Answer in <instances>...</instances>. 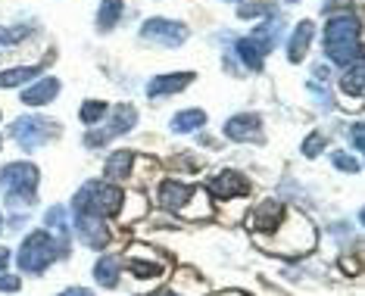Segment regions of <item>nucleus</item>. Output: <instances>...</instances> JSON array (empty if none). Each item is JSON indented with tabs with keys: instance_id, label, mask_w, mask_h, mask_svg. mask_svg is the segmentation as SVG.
Segmentation results:
<instances>
[{
	"instance_id": "obj_1",
	"label": "nucleus",
	"mask_w": 365,
	"mask_h": 296,
	"mask_svg": "<svg viewBox=\"0 0 365 296\" xmlns=\"http://www.w3.org/2000/svg\"><path fill=\"white\" fill-rule=\"evenodd\" d=\"M325 53L331 63L346 65V69L362 60V38L356 16H331V22L325 26Z\"/></svg>"
},
{
	"instance_id": "obj_29",
	"label": "nucleus",
	"mask_w": 365,
	"mask_h": 296,
	"mask_svg": "<svg viewBox=\"0 0 365 296\" xmlns=\"http://www.w3.org/2000/svg\"><path fill=\"white\" fill-rule=\"evenodd\" d=\"M331 162H334L340 171H346V175H359V171H362V166L353 159L350 153H334V156H331Z\"/></svg>"
},
{
	"instance_id": "obj_19",
	"label": "nucleus",
	"mask_w": 365,
	"mask_h": 296,
	"mask_svg": "<svg viewBox=\"0 0 365 296\" xmlns=\"http://www.w3.org/2000/svg\"><path fill=\"white\" fill-rule=\"evenodd\" d=\"M125 10V0H101V10H97V31H113L115 22L122 19Z\"/></svg>"
},
{
	"instance_id": "obj_35",
	"label": "nucleus",
	"mask_w": 365,
	"mask_h": 296,
	"mask_svg": "<svg viewBox=\"0 0 365 296\" xmlns=\"http://www.w3.org/2000/svg\"><path fill=\"white\" fill-rule=\"evenodd\" d=\"M60 296H94L88 290V287H69V290H63Z\"/></svg>"
},
{
	"instance_id": "obj_17",
	"label": "nucleus",
	"mask_w": 365,
	"mask_h": 296,
	"mask_svg": "<svg viewBox=\"0 0 365 296\" xmlns=\"http://www.w3.org/2000/svg\"><path fill=\"white\" fill-rule=\"evenodd\" d=\"M44 225H47V231L60 234V250H63V253L69 250V216H66V209H63V206H53V209H47V216H44Z\"/></svg>"
},
{
	"instance_id": "obj_40",
	"label": "nucleus",
	"mask_w": 365,
	"mask_h": 296,
	"mask_svg": "<svg viewBox=\"0 0 365 296\" xmlns=\"http://www.w3.org/2000/svg\"><path fill=\"white\" fill-rule=\"evenodd\" d=\"M290 4H294V0H290Z\"/></svg>"
},
{
	"instance_id": "obj_24",
	"label": "nucleus",
	"mask_w": 365,
	"mask_h": 296,
	"mask_svg": "<svg viewBox=\"0 0 365 296\" xmlns=\"http://www.w3.org/2000/svg\"><path fill=\"white\" fill-rule=\"evenodd\" d=\"M235 51H237V56H240V63H244L250 72H259V69H262V53H259V47H256L250 38H240Z\"/></svg>"
},
{
	"instance_id": "obj_4",
	"label": "nucleus",
	"mask_w": 365,
	"mask_h": 296,
	"mask_svg": "<svg viewBox=\"0 0 365 296\" xmlns=\"http://www.w3.org/2000/svg\"><path fill=\"white\" fill-rule=\"evenodd\" d=\"M10 134L22 150H38V147H44L51 137H56V125L44 116H22L10 125Z\"/></svg>"
},
{
	"instance_id": "obj_10",
	"label": "nucleus",
	"mask_w": 365,
	"mask_h": 296,
	"mask_svg": "<svg viewBox=\"0 0 365 296\" xmlns=\"http://www.w3.org/2000/svg\"><path fill=\"white\" fill-rule=\"evenodd\" d=\"M72 228L78 231V240L88 246V250H103L110 243V231L101 218H91V216H76Z\"/></svg>"
},
{
	"instance_id": "obj_15",
	"label": "nucleus",
	"mask_w": 365,
	"mask_h": 296,
	"mask_svg": "<svg viewBox=\"0 0 365 296\" xmlns=\"http://www.w3.org/2000/svg\"><path fill=\"white\" fill-rule=\"evenodd\" d=\"M56 94H60V81L56 78H41L38 85L22 90V103L26 106H44V103H51Z\"/></svg>"
},
{
	"instance_id": "obj_37",
	"label": "nucleus",
	"mask_w": 365,
	"mask_h": 296,
	"mask_svg": "<svg viewBox=\"0 0 365 296\" xmlns=\"http://www.w3.org/2000/svg\"><path fill=\"white\" fill-rule=\"evenodd\" d=\"M6 262H10V250H0V275H6Z\"/></svg>"
},
{
	"instance_id": "obj_12",
	"label": "nucleus",
	"mask_w": 365,
	"mask_h": 296,
	"mask_svg": "<svg viewBox=\"0 0 365 296\" xmlns=\"http://www.w3.org/2000/svg\"><path fill=\"white\" fill-rule=\"evenodd\" d=\"M281 218H284V206H281L278 200H265L250 212L247 225H250L253 231H275L281 225Z\"/></svg>"
},
{
	"instance_id": "obj_7",
	"label": "nucleus",
	"mask_w": 365,
	"mask_h": 296,
	"mask_svg": "<svg viewBox=\"0 0 365 296\" xmlns=\"http://www.w3.org/2000/svg\"><path fill=\"white\" fill-rule=\"evenodd\" d=\"M160 206L163 209H169V212H175V216H185L187 206L194 203V196L197 191L194 187H187V184H181V181H163L160 184Z\"/></svg>"
},
{
	"instance_id": "obj_32",
	"label": "nucleus",
	"mask_w": 365,
	"mask_h": 296,
	"mask_svg": "<svg viewBox=\"0 0 365 296\" xmlns=\"http://www.w3.org/2000/svg\"><path fill=\"white\" fill-rule=\"evenodd\" d=\"M362 131H365V125H362V122H353V128H350V141H353V150H365V137H362Z\"/></svg>"
},
{
	"instance_id": "obj_5",
	"label": "nucleus",
	"mask_w": 365,
	"mask_h": 296,
	"mask_svg": "<svg viewBox=\"0 0 365 296\" xmlns=\"http://www.w3.org/2000/svg\"><path fill=\"white\" fill-rule=\"evenodd\" d=\"M135 119H138L135 106H115L113 119L106 122L103 128H97V131H88V134H85V147H103L106 141H113V137L125 134V131H131V128H135Z\"/></svg>"
},
{
	"instance_id": "obj_13",
	"label": "nucleus",
	"mask_w": 365,
	"mask_h": 296,
	"mask_svg": "<svg viewBox=\"0 0 365 296\" xmlns=\"http://www.w3.org/2000/svg\"><path fill=\"white\" fill-rule=\"evenodd\" d=\"M190 81H194V72H175V75H160V78H153L150 85H147V94L150 97H172V94H178V90H185Z\"/></svg>"
},
{
	"instance_id": "obj_26",
	"label": "nucleus",
	"mask_w": 365,
	"mask_h": 296,
	"mask_svg": "<svg viewBox=\"0 0 365 296\" xmlns=\"http://www.w3.org/2000/svg\"><path fill=\"white\" fill-rule=\"evenodd\" d=\"M81 122H85L88 128H94L97 122H103V116H106V103H101V100H88V103H81Z\"/></svg>"
},
{
	"instance_id": "obj_36",
	"label": "nucleus",
	"mask_w": 365,
	"mask_h": 296,
	"mask_svg": "<svg viewBox=\"0 0 365 296\" xmlns=\"http://www.w3.org/2000/svg\"><path fill=\"white\" fill-rule=\"evenodd\" d=\"M312 72H315V78H319V81H322V78H325V81H328V75H331V69H328V65H322V63H319V65H315V69H312Z\"/></svg>"
},
{
	"instance_id": "obj_2",
	"label": "nucleus",
	"mask_w": 365,
	"mask_h": 296,
	"mask_svg": "<svg viewBox=\"0 0 365 296\" xmlns=\"http://www.w3.org/2000/svg\"><path fill=\"white\" fill-rule=\"evenodd\" d=\"M122 203H125V194L115 184H110V181H88L76 194V200H72V209H76V216L110 218L122 212Z\"/></svg>"
},
{
	"instance_id": "obj_34",
	"label": "nucleus",
	"mask_w": 365,
	"mask_h": 296,
	"mask_svg": "<svg viewBox=\"0 0 365 296\" xmlns=\"http://www.w3.org/2000/svg\"><path fill=\"white\" fill-rule=\"evenodd\" d=\"M0 290L16 293V290H19V278H16V275H0Z\"/></svg>"
},
{
	"instance_id": "obj_6",
	"label": "nucleus",
	"mask_w": 365,
	"mask_h": 296,
	"mask_svg": "<svg viewBox=\"0 0 365 296\" xmlns=\"http://www.w3.org/2000/svg\"><path fill=\"white\" fill-rule=\"evenodd\" d=\"M140 38L150 41V44H160V47H178L187 41V28L181 22H172V19H147L140 26Z\"/></svg>"
},
{
	"instance_id": "obj_11",
	"label": "nucleus",
	"mask_w": 365,
	"mask_h": 296,
	"mask_svg": "<svg viewBox=\"0 0 365 296\" xmlns=\"http://www.w3.org/2000/svg\"><path fill=\"white\" fill-rule=\"evenodd\" d=\"M259 128H262V119L256 116V112H240V116L228 119L225 122V137H231V141H259Z\"/></svg>"
},
{
	"instance_id": "obj_39",
	"label": "nucleus",
	"mask_w": 365,
	"mask_h": 296,
	"mask_svg": "<svg viewBox=\"0 0 365 296\" xmlns=\"http://www.w3.org/2000/svg\"><path fill=\"white\" fill-rule=\"evenodd\" d=\"M0 231H4V218H0Z\"/></svg>"
},
{
	"instance_id": "obj_14",
	"label": "nucleus",
	"mask_w": 365,
	"mask_h": 296,
	"mask_svg": "<svg viewBox=\"0 0 365 296\" xmlns=\"http://www.w3.org/2000/svg\"><path fill=\"white\" fill-rule=\"evenodd\" d=\"M281 31H284V22L275 19V16H269V19H265L262 26H256V28L250 31V41H253L256 47H259V53L265 56L269 51H275V44H278Z\"/></svg>"
},
{
	"instance_id": "obj_3",
	"label": "nucleus",
	"mask_w": 365,
	"mask_h": 296,
	"mask_svg": "<svg viewBox=\"0 0 365 296\" xmlns=\"http://www.w3.org/2000/svg\"><path fill=\"white\" fill-rule=\"evenodd\" d=\"M63 256L60 250V240H53L51 231H31L26 237V243L19 246V268L26 271V275H41L51 262H56Z\"/></svg>"
},
{
	"instance_id": "obj_8",
	"label": "nucleus",
	"mask_w": 365,
	"mask_h": 296,
	"mask_svg": "<svg viewBox=\"0 0 365 296\" xmlns=\"http://www.w3.org/2000/svg\"><path fill=\"white\" fill-rule=\"evenodd\" d=\"M38 184V169L31 162H10L6 169H0V187L6 194L10 191H35Z\"/></svg>"
},
{
	"instance_id": "obj_28",
	"label": "nucleus",
	"mask_w": 365,
	"mask_h": 296,
	"mask_svg": "<svg viewBox=\"0 0 365 296\" xmlns=\"http://www.w3.org/2000/svg\"><path fill=\"white\" fill-rule=\"evenodd\" d=\"M128 268L135 271L138 278H156V275H163V268L156 265V262H140V259H135V256L128 259Z\"/></svg>"
},
{
	"instance_id": "obj_21",
	"label": "nucleus",
	"mask_w": 365,
	"mask_h": 296,
	"mask_svg": "<svg viewBox=\"0 0 365 296\" xmlns=\"http://www.w3.org/2000/svg\"><path fill=\"white\" fill-rule=\"evenodd\" d=\"M340 90H344V94H353L356 100H362V94H365L362 60H359V63H353V69H346V72H344V78H340Z\"/></svg>"
},
{
	"instance_id": "obj_18",
	"label": "nucleus",
	"mask_w": 365,
	"mask_h": 296,
	"mask_svg": "<svg viewBox=\"0 0 365 296\" xmlns=\"http://www.w3.org/2000/svg\"><path fill=\"white\" fill-rule=\"evenodd\" d=\"M203 125H206L203 110H181L172 116V131H175V134H190V131H200Z\"/></svg>"
},
{
	"instance_id": "obj_25",
	"label": "nucleus",
	"mask_w": 365,
	"mask_h": 296,
	"mask_svg": "<svg viewBox=\"0 0 365 296\" xmlns=\"http://www.w3.org/2000/svg\"><path fill=\"white\" fill-rule=\"evenodd\" d=\"M240 19H259V16H275V0H250L237 6Z\"/></svg>"
},
{
	"instance_id": "obj_22",
	"label": "nucleus",
	"mask_w": 365,
	"mask_h": 296,
	"mask_svg": "<svg viewBox=\"0 0 365 296\" xmlns=\"http://www.w3.org/2000/svg\"><path fill=\"white\" fill-rule=\"evenodd\" d=\"M38 65H16V69H6V72H0V88H19V85H26V81L31 78H38Z\"/></svg>"
},
{
	"instance_id": "obj_16",
	"label": "nucleus",
	"mask_w": 365,
	"mask_h": 296,
	"mask_svg": "<svg viewBox=\"0 0 365 296\" xmlns=\"http://www.w3.org/2000/svg\"><path fill=\"white\" fill-rule=\"evenodd\" d=\"M312 35H315V26H312V22H306V19L294 28V35H290V41H287V60L290 63H300L303 56H306Z\"/></svg>"
},
{
	"instance_id": "obj_23",
	"label": "nucleus",
	"mask_w": 365,
	"mask_h": 296,
	"mask_svg": "<svg viewBox=\"0 0 365 296\" xmlns=\"http://www.w3.org/2000/svg\"><path fill=\"white\" fill-rule=\"evenodd\" d=\"M131 162H135V156H131L128 150H115L113 156H110V159H106V178H125L128 175V171H131Z\"/></svg>"
},
{
	"instance_id": "obj_27",
	"label": "nucleus",
	"mask_w": 365,
	"mask_h": 296,
	"mask_svg": "<svg viewBox=\"0 0 365 296\" xmlns=\"http://www.w3.org/2000/svg\"><path fill=\"white\" fill-rule=\"evenodd\" d=\"M38 203L35 191H10L6 194V206L10 209H31Z\"/></svg>"
},
{
	"instance_id": "obj_20",
	"label": "nucleus",
	"mask_w": 365,
	"mask_h": 296,
	"mask_svg": "<svg viewBox=\"0 0 365 296\" xmlns=\"http://www.w3.org/2000/svg\"><path fill=\"white\" fill-rule=\"evenodd\" d=\"M119 256H101L94 265V278L101 287H115L119 284Z\"/></svg>"
},
{
	"instance_id": "obj_38",
	"label": "nucleus",
	"mask_w": 365,
	"mask_h": 296,
	"mask_svg": "<svg viewBox=\"0 0 365 296\" xmlns=\"http://www.w3.org/2000/svg\"><path fill=\"white\" fill-rule=\"evenodd\" d=\"M156 296H178V293H172V290H160V293H156Z\"/></svg>"
},
{
	"instance_id": "obj_30",
	"label": "nucleus",
	"mask_w": 365,
	"mask_h": 296,
	"mask_svg": "<svg viewBox=\"0 0 365 296\" xmlns=\"http://www.w3.org/2000/svg\"><path fill=\"white\" fill-rule=\"evenodd\" d=\"M29 35V28L26 26H19V28H0V51L4 47H13V44H19L22 38Z\"/></svg>"
},
{
	"instance_id": "obj_33",
	"label": "nucleus",
	"mask_w": 365,
	"mask_h": 296,
	"mask_svg": "<svg viewBox=\"0 0 365 296\" xmlns=\"http://www.w3.org/2000/svg\"><path fill=\"white\" fill-rule=\"evenodd\" d=\"M350 6H353V0H325L322 10H325V16H334L337 10H350Z\"/></svg>"
},
{
	"instance_id": "obj_9",
	"label": "nucleus",
	"mask_w": 365,
	"mask_h": 296,
	"mask_svg": "<svg viewBox=\"0 0 365 296\" xmlns=\"http://www.w3.org/2000/svg\"><path fill=\"white\" fill-rule=\"evenodd\" d=\"M210 194L222 196V200H235V196L250 194V181L240 175V171H235V169H225L222 175H215L210 181Z\"/></svg>"
},
{
	"instance_id": "obj_31",
	"label": "nucleus",
	"mask_w": 365,
	"mask_h": 296,
	"mask_svg": "<svg viewBox=\"0 0 365 296\" xmlns=\"http://www.w3.org/2000/svg\"><path fill=\"white\" fill-rule=\"evenodd\" d=\"M325 147H328L325 134H319V131H315V134H309V137H306V141H303V153L312 159V156H319L322 150H325Z\"/></svg>"
}]
</instances>
